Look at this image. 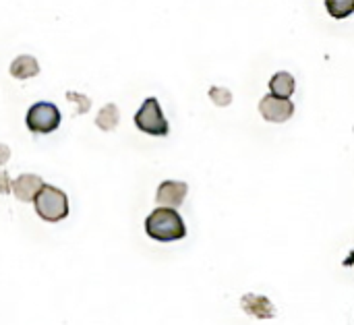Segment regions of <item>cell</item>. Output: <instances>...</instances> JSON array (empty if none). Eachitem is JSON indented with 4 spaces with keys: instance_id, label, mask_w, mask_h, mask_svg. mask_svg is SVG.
<instances>
[{
    "instance_id": "obj_1",
    "label": "cell",
    "mask_w": 354,
    "mask_h": 325,
    "mask_svg": "<svg viewBox=\"0 0 354 325\" xmlns=\"http://www.w3.org/2000/svg\"><path fill=\"white\" fill-rule=\"evenodd\" d=\"M145 232L153 241L172 243V241H180V239L187 236V226H185L180 214L176 212V207L160 205V207H156L147 216V220H145Z\"/></svg>"
},
{
    "instance_id": "obj_2",
    "label": "cell",
    "mask_w": 354,
    "mask_h": 325,
    "mask_svg": "<svg viewBox=\"0 0 354 325\" xmlns=\"http://www.w3.org/2000/svg\"><path fill=\"white\" fill-rule=\"evenodd\" d=\"M33 203H35L37 216L46 222H60L68 216V199H66L64 191H60L56 187L44 185L37 191Z\"/></svg>"
},
{
    "instance_id": "obj_3",
    "label": "cell",
    "mask_w": 354,
    "mask_h": 325,
    "mask_svg": "<svg viewBox=\"0 0 354 325\" xmlns=\"http://www.w3.org/2000/svg\"><path fill=\"white\" fill-rule=\"evenodd\" d=\"M135 124L139 131H143L147 135H158V137H166L170 131L168 120L164 118L160 102L156 98H147L143 102V106L135 114Z\"/></svg>"
},
{
    "instance_id": "obj_4",
    "label": "cell",
    "mask_w": 354,
    "mask_h": 325,
    "mask_svg": "<svg viewBox=\"0 0 354 325\" xmlns=\"http://www.w3.org/2000/svg\"><path fill=\"white\" fill-rule=\"evenodd\" d=\"M60 110L50 102H37L27 110V127L31 133H52L60 124Z\"/></svg>"
},
{
    "instance_id": "obj_5",
    "label": "cell",
    "mask_w": 354,
    "mask_h": 325,
    "mask_svg": "<svg viewBox=\"0 0 354 325\" xmlns=\"http://www.w3.org/2000/svg\"><path fill=\"white\" fill-rule=\"evenodd\" d=\"M259 112L270 122H286L295 114V104L288 98H278L270 91V95L261 98Z\"/></svg>"
},
{
    "instance_id": "obj_6",
    "label": "cell",
    "mask_w": 354,
    "mask_h": 325,
    "mask_svg": "<svg viewBox=\"0 0 354 325\" xmlns=\"http://www.w3.org/2000/svg\"><path fill=\"white\" fill-rule=\"evenodd\" d=\"M189 193V185L187 183H180V180H164L160 187H158V193H156V201L160 205H166V207H180L185 197Z\"/></svg>"
},
{
    "instance_id": "obj_7",
    "label": "cell",
    "mask_w": 354,
    "mask_h": 325,
    "mask_svg": "<svg viewBox=\"0 0 354 325\" xmlns=\"http://www.w3.org/2000/svg\"><path fill=\"white\" fill-rule=\"evenodd\" d=\"M41 187H44V180L37 174H21L12 183V193L21 201H33Z\"/></svg>"
},
{
    "instance_id": "obj_8",
    "label": "cell",
    "mask_w": 354,
    "mask_h": 325,
    "mask_svg": "<svg viewBox=\"0 0 354 325\" xmlns=\"http://www.w3.org/2000/svg\"><path fill=\"white\" fill-rule=\"evenodd\" d=\"M241 307H243L245 313L261 317V319H272L276 315L274 305L266 297H259V295H245L243 301H241Z\"/></svg>"
},
{
    "instance_id": "obj_9",
    "label": "cell",
    "mask_w": 354,
    "mask_h": 325,
    "mask_svg": "<svg viewBox=\"0 0 354 325\" xmlns=\"http://www.w3.org/2000/svg\"><path fill=\"white\" fill-rule=\"evenodd\" d=\"M39 73V64L33 56H17L10 64V75L15 79H29V77H35Z\"/></svg>"
},
{
    "instance_id": "obj_10",
    "label": "cell",
    "mask_w": 354,
    "mask_h": 325,
    "mask_svg": "<svg viewBox=\"0 0 354 325\" xmlns=\"http://www.w3.org/2000/svg\"><path fill=\"white\" fill-rule=\"evenodd\" d=\"M295 89H297V81L290 73L280 71L270 81V91L278 98H290L295 93Z\"/></svg>"
},
{
    "instance_id": "obj_11",
    "label": "cell",
    "mask_w": 354,
    "mask_h": 325,
    "mask_svg": "<svg viewBox=\"0 0 354 325\" xmlns=\"http://www.w3.org/2000/svg\"><path fill=\"white\" fill-rule=\"evenodd\" d=\"M118 118H120L118 108H116L114 104H108V106H104V108L100 110V114H97V118H95V124H97L102 131H112V129L118 124Z\"/></svg>"
},
{
    "instance_id": "obj_12",
    "label": "cell",
    "mask_w": 354,
    "mask_h": 325,
    "mask_svg": "<svg viewBox=\"0 0 354 325\" xmlns=\"http://www.w3.org/2000/svg\"><path fill=\"white\" fill-rule=\"evenodd\" d=\"M326 8L334 19H346L354 12V0H326Z\"/></svg>"
},
{
    "instance_id": "obj_13",
    "label": "cell",
    "mask_w": 354,
    "mask_h": 325,
    "mask_svg": "<svg viewBox=\"0 0 354 325\" xmlns=\"http://www.w3.org/2000/svg\"><path fill=\"white\" fill-rule=\"evenodd\" d=\"M209 98H212V102L216 106H228L232 102V93L226 87H212L209 89Z\"/></svg>"
},
{
    "instance_id": "obj_14",
    "label": "cell",
    "mask_w": 354,
    "mask_h": 325,
    "mask_svg": "<svg viewBox=\"0 0 354 325\" xmlns=\"http://www.w3.org/2000/svg\"><path fill=\"white\" fill-rule=\"evenodd\" d=\"M10 189H12V185L8 183V174H6V172H0V193L6 195Z\"/></svg>"
},
{
    "instance_id": "obj_15",
    "label": "cell",
    "mask_w": 354,
    "mask_h": 325,
    "mask_svg": "<svg viewBox=\"0 0 354 325\" xmlns=\"http://www.w3.org/2000/svg\"><path fill=\"white\" fill-rule=\"evenodd\" d=\"M8 156H10L8 147H6V145H0V164H4V162L8 160Z\"/></svg>"
},
{
    "instance_id": "obj_16",
    "label": "cell",
    "mask_w": 354,
    "mask_h": 325,
    "mask_svg": "<svg viewBox=\"0 0 354 325\" xmlns=\"http://www.w3.org/2000/svg\"><path fill=\"white\" fill-rule=\"evenodd\" d=\"M342 266H344V268H353V266H354V251L351 253V255H348V257H346V259H344V263H342Z\"/></svg>"
}]
</instances>
